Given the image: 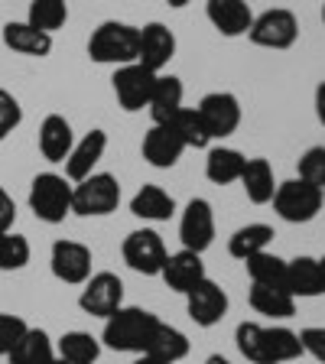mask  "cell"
<instances>
[{"instance_id": "cell-21", "label": "cell", "mask_w": 325, "mask_h": 364, "mask_svg": "<svg viewBox=\"0 0 325 364\" xmlns=\"http://www.w3.org/2000/svg\"><path fill=\"white\" fill-rule=\"evenodd\" d=\"M75 146V130L62 114H46L39 124V153L49 163H65V156Z\"/></svg>"}, {"instance_id": "cell-36", "label": "cell", "mask_w": 325, "mask_h": 364, "mask_svg": "<svg viewBox=\"0 0 325 364\" xmlns=\"http://www.w3.org/2000/svg\"><path fill=\"white\" fill-rule=\"evenodd\" d=\"M296 169H299L296 179H303L325 192V146H309V150L299 156V166Z\"/></svg>"}, {"instance_id": "cell-34", "label": "cell", "mask_w": 325, "mask_h": 364, "mask_svg": "<svg viewBox=\"0 0 325 364\" xmlns=\"http://www.w3.org/2000/svg\"><path fill=\"white\" fill-rule=\"evenodd\" d=\"M26 23L53 36L55 30H62L68 23V4L65 0H33L30 14H26Z\"/></svg>"}, {"instance_id": "cell-26", "label": "cell", "mask_w": 325, "mask_h": 364, "mask_svg": "<svg viewBox=\"0 0 325 364\" xmlns=\"http://www.w3.org/2000/svg\"><path fill=\"white\" fill-rule=\"evenodd\" d=\"M244 163H247V156L241 150H235V146H212L208 156H205V176L215 186H228V182L241 179Z\"/></svg>"}, {"instance_id": "cell-24", "label": "cell", "mask_w": 325, "mask_h": 364, "mask_svg": "<svg viewBox=\"0 0 325 364\" xmlns=\"http://www.w3.org/2000/svg\"><path fill=\"white\" fill-rule=\"evenodd\" d=\"M130 215H137V218H144V221H169L176 215V198L166 189L146 182L130 198Z\"/></svg>"}, {"instance_id": "cell-33", "label": "cell", "mask_w": 325, "mask_h": 364, "mask_svg": "<svg viewBox=\"0 0 325 364\" xmlns=\"http://www.w3.org/2000/svg\"><path fill=\"white\" fill-rule=\"evenodd\" d=\"M169 127L179 134L186 150H205V146L212 144V136H208V130H205V124H202L196 107H179V111L169 117Z\"/></svg>"}, {"instance_id": "cell-5", "label": "cell", "mask_w": 325, "mask_h": 364, "mask_svg": "<svg viewBox=\"0 0 325 364\" xmlns=\"http://www.w3.org/2000/svg\"><path fill=\"white\" fill-rule=\"evenodd\" d=\"M117 205H121V182L111 173H91L88 179L72 186V215L101 218L117 212Z\"/></svg>"}, {"instance_id": "cell-28", "label": "cell", "mask_w": 325, "mask_h": 364, "mask_svg": "<svg viewBox=\"0 0 325 364\" xmlns=\"http://www.w3.org/2000/svg\"><path fill=\"white\" fill-rule=\"evenodd\" d=\"M273 237L277 235H273L270 225H264V221H250V225L238 228L235 235L228 237V254L238 257V260H250L254 254H260V250L270 247Z\"/></svg>"}, {"instance_id": "cell-41", "label": "cell", "mask_w": 325, "mask_h": 364, "mask_svg": "<svg viewBox=\"0 0 325 364\" xmlns=\"http://www.w3.org/2000/svg\"><path fill=\"white\" fill-rule=\"evenodd\" d=\"M316 117H319V124L325 127V82L316 85Z\"/></svg>"}, {"instance_id": "cell-9", "label": "cell", "mask_w": 325, "mask_h": 364, "mask_svg": "<svg viewBox=\"0 0 325 364\" xmlns=\"http://www.w3.org/2000/svg\"><path fill=\"white\" fill-rule=\"evenodd\" d=\"M82 287L85 289H82V296H78V306H82L88 316L107 318L124 306V283L117 273H111V270L91 273Z\"/></svg>"}, {"instance_id": "cell-23", "label": "cell", "mask_w": 325, "mask_h": 364, "mask_svg": "<svg viewBox=\"0 0 325 364\" xmlns=\"http://www.w3.org/2000/svg\"><path fill=\"white\" fill-rule=\"evenodd\" d=\"M144 355H150L153 361H159V364H176L189 355V338H186V332H179L176 326L159 322V326L153 328L150 341H146Z\"/></svg>"}, {"instance_id": "cell-43", "label": "cell", "mask_w": 325, "mask_h": 364, "mask_svg": "<svg viewBox=\"0 0 325 364\" xmlns=\"http://www.w3.org/2000/svg\"><path fill=\"white\" fill-rule=\"evenodd\" d=\"M205 364H235V361H228L225 355H212V358H208V361H205Z\"/></svg>"}, {"instance_id": "cell-14", "label": "cell", "mask_w": 325, "mask_h": 364, "mask_svg": "<svg viewBox=\"0 0 325 364\" xmlns=\"http://www.w3.org/2000/svg\"><path fill=\"white\" fill-rule=\"evenodd\" d=\"M186 312H189V318L202 328L218 326L221 318L228 316V293L215 280L205 277L202 283H196V287L186 293Z\"/></svg>"}, {"instance_id": "cell-44", "label": "cell", "mask_w": 325, "mask_h": 364, "mask_svg": "<svg viewBox=\"0 0 325 364\" xmlns=\"http://www.w3.org/2000/svg\"><path fill=\"white\" fill-rule=\"evenodd\" d=\"M166 4H169V7L179 10V7H189V4H196V0H166Z\"/></svg>"}, {"instance_id": "cell-13", "label": "cell", "mask_w": 325, "mask_h": 364, "mask_svg": "<svg viewBox=\"0 0 325 364\" xmlns=\"http://www.w3.org/2000/svg\"><path fill=\"white\" fill-rule=\"evenodd\" d=\"M179 241L186 250H196L205 254L215 241V212L208 198H192L186 208H182L179 218Z\"/></svg>"}, {"instance_id": "cell-25", "label": "cell", "mask_w": 325, "mask_h": 364, "mask_svg": "<svg viewBox=\"0 0 325 364\" xmlns=\"http://www.w3.org/2000/svg\"><path fill=\"white\" fill-rule=\"evenodd\" d=\"M182 95H186V88H182V82L176 75H156L150 105H146L153 124H169V117H173L179 107H186L182 105Z\"/></svg>"}, {"instance_id": "cell-27", "label": "cell", "mask_w": 325, "mask_h": 364, "mask_svg": "<svg viewBox=\"0 0 325 364\" xmlns=\"http://www.w3.org/2000/svg\"><path fill=\"white\" fill-rule=\"evenodd\" d=\"M244 186V192H247V198L254 205H267L273 198V192H277V179H273V166L267 163L264 156H254L244 163V173L241 179H238Z\"/></svg>"}, {"instance_id": "cell-7", "label": "cell", "mask_w": 325, "mask_h": 364, "mask_svg": "<svg viewBox=\"0 0 325 364\" xmlns=\"http://www.w3.org/2000/svg\"><path fill=\"white\" fill-rule=\"evenodd\" d=\"M247 39L254 46H260V49H289L299 39V20H296L293 10H283V7L264 10L260 16H254Z\"/></svg>"}, {"instance_id": "cell-15", "label": "cell", "mask_w": 325, "mask_h": 364, "mask_svg": "<svg viewBox=\"0 0 325 364\" xmlns=\"http://www.w3.org/2000/svg\"><path fill=\"white\" fill-rule=\"evenodd\" d=\"M173 55H176V36L166 23L153 20L146 26H140V49H137V62L140 65L159 75L173 62Z\"/></svg>"}, {"instance_id": "cell-31", "label": "cell", "mask_w": 325, "mask_h": 364, "mask_svg": "<svg viewBox=\"0 0 325 364\" xmlns=\"http://www.w3.org/2000/svg\"><path fill=\"white\" fill-rule=\"evenodd\" d=\"M250 306H254L260 316H270V318L296 316V299L287 293V289H277V287H260V283H250Z\"/></svg>"}, {"instance_id": "cell-30", "label": "cell", "mask_w": 325, "mask_h": 364, "mask_svg": "<svg viewBox=\"0 0 325 364\" xmlns=\"http://www.w3.org/2000/svg\"><path fill=\"white\" fill-rule=\"evenodd\" d=\"M55 358L65 364H95L101 358V341L91 332H65L55 345Z\"/></svg>"}, {"instance_id": "cell-11", "label": "cell", "mask_w": 325, "mask_h": 364, "mask_svg": "<svg viewBox=\"0 0 325 364\" xmlns=\"http://www.w3.org/2000/svg\"><path fill=\"white\" fill-rule=\"evenodd\" d=\"M196 111L212 140H225V136H231L241 127V101H238L231 91H212V95H205Z\"/></svg>"}, {"instance_id": "cell-46", "label": "cell", "mask_w": 325, "mask_h": 364, "mask_svg": "<svg viewBox=\"0 0 325 364\" xmlns=\"http://www.w3.org/2000/svg\"><path fill=\"white\" fill-rule=\"evenodd\" d=\"M322 23H325V4H322Z\"/></svg>"}, {"instance_id": "cell-12", "label": "cell", "mask_w": 325, "mask_h": 364, "mask_svg": "<svg viewBox=\"0 0 325 364\" xmlns=\"http://www.w3.org/2000/svg\"><path fill=\"white\" fill-rule=\"evenodd\" d=\"M114 95H117V105L124 107L127 114L144 111L150 105L153 85H156V72L144 68L140 62H130V65H121L114 72Z\"/></svg>"}, {"instance_id": "cell-35", "label": "cell", "mask_w": 325, "mask_h": 364, "mask_svg": "<svg viewBox=\"0 0 325 364\" xmlns=\"http://www.w3.org/2000/svg\"><path fill=\"white\" fill-rule=\"evenodd\" d=\"M30 241L23 235H16V231H4L0 235V270H23V267L30 264Z\"/></svg>"}, {"instance_id": "cell-3", "label": "cell", "mask_w": 325, "mask_h": 364, "mask_svg": "<svg viewBox=\"0 0 325 364\" xmlns=\"http://www.w3.org/2000/svg\"><path fill=\"white\" fill-rule=\"evenodd\" d=\"M140 49V26L124 20H105L88 39V59L98 65H130Z\"/></svg>"}, {"instance_id": "cell-19", "label": "cell", "mask_w": 325, "mask_h": 364, "mask_svg": "<svg viewBox=\"0 0 325 364\" xmlns=\"http://www.w3.org/2000/svg\"><path fill=\"white\" fill-rule=\"evenodd\" d=\"M205 16L228 39L247 36L250 23H254V14H250V7L244 0H208L205 4Z\"/></svg>"}, {"instance_id": "cell-45", "label": "cell", "mask_w": 325, "mask_h": 364, "mask_svg": "<svg viewBox=\"0 0 325 364\" xmlns=\"http://www.w3.org/2000/svg\"><path fill=\"white\" fill-rule=\"evenodd\" d=\"M319 273H322V287H325V257H319Z\"/></svg>"}, {"instance_id": "cell-6", "label": "cell", "mask_w": 325, "mask_h": 364, "mask_svg": "<svg viewBox=\"0 0 325 364\" xmlns=\"http://www.w3.org/2000/svg\"><path fill=\"white\" fill-rule=\"evenodd\" d=\"M270 202H273V212L280 215L283 221L306 225V221H312L322 212L325 192L303 179H287V182H277V192H273Z\"/></svg>"}, {"instance_id": "cell-47", "label": "cell", "mask_w": 325, "mask_h": 364, "mask_svg": "<svg viewBox=\"0 0 325 364\" xmlns=\"http://www.w3.org/2000/svg\"><path fill=\"white\" fill-rule=\"evenodd\" d=\"M53 364H65V361H59V358H55V361H53Z\"/></svg>"}, {"instance_id": "cell-1", "label": "cell", "mask_w": 325, "mask_h": 364, "mask_svg": "<svg viewBox=\"0 0 325 364\" xmlns=\"http://www.w3.org/2000/svg\"><path fill=\"white\" fill-rule=\"evenodd\" d=\"M238 351L247 358L250 364H289L296 358H303V341L299 332L283 326H257V322H241L235 332Z\"/></svg>"}, {"instance_id": "cell-29", "label": "cell", "mask_w": 325, "mask_h": 364, "mask_svg": "<svg viewBox=\"0 0 325 364\" xmlns=\"http://www.w3.org/2000/svg\"><path fill=\"white\" fill-rule=\"evenodd\" d=\"M55 361V345L43 328H26L14 351L7 355V364H53Z\"/></svg>"}, {"instance_id": "cell-2", "label": "cell", "mask_w": 325, "mask_h": 364, "mask_svg": "<svg viewBox=\"0 0 325 364\" xmlns=\"http://www.w3.org/2000/svg\"><path fill=\"white\" fill-rule=\"evenodd\" d=\"M159 326V318L150 309L140 306H121L114 316L105 318V332H101V345L111 351H124V355H144L146 341H150L153 328Z\"/></svg>"}, {"instance_id": "cell-10", "label": "cell", "mask_w": 325, "mask_h": 364, "mask_svg": "<svg viewBox=\"0 0 325 364\" xmlns=\"http://www.w3.org/2000/svg\"><path fill=\"white\" fill-rule=\"evenodd\" d=\"M91 247L82 241H68V237H59L53 244V254H49V270H53L55 280L68 283V287H82L91 277Z\"/></svg>"}, {"instance_id": "cell-38", "label": "cell", "mask_w": 325, "mask_h": 364, "mask_svg": "<svg viewBox=\"0 0 325 364\" xmlns=\"http://www.w3.org/2000/svg\"><path fill=\"white\" fill-rule=\"evenodd\" d=\"M23 124V107L7 88H0V144Z\"/></svg>"}, {"instance_id": "cell-16", "label": "cell", "mask_w": 325, "mask_h": 364, "mask_svg": "<svg viewBox=\"0 0 325 364\" xmlns=\"http://www.w3.org/2000/svg\"><path fill=\"white\" fill-rule=\"evenodd\" d=\"M107 150V134L101 127L88 130V134L82 136V140H75V146H72V153L65 156V179L75 186V182L88 179L91 173H95V166L101 163V156H105Z\"/></svg>"}, {"instance_id": "cell-18", "label": "cell", "mask_w": 325, "mask_h": 364, "mask_svg": "<svg viewBox=\"0 0 325 364\" xmlns=\"http://www.w3.org/2000/svg\"><path fill=\"white\" fill-rule=\"evenodd\" d=\"M159 277H163V283H166L169 289H176V293H189L196 283L205 280V264H202V254H196V250H176V254H169L166 264H163V270H159Z\"/></svg>"}, {"instance_id": "cell-20", "label": "cell", "mask_w": 325, "mask_h": 364, "mask_svg": "<svg viewBox=\"0 0 325 364\" xmlns=\"http://www.w3.org/2000/svg\"><path fill=\"white\" fill-rule=\"evenodd\" d=\"M0 36H4V46L14 49L16 55L46 59V55L53 53V36L43 33V30H36V26H30L26 20H10L7 26L0 30Z\"/></svg>"}, {"instance_id": "cell-17", "label": "cell", "mask_w": 325, "mask_h": 364, "mask_svg": "<svg viewBox=\"0 0 325 364\" xmlns=\"http://www.w3.org/2000/svg\"><path fill=\"white\" fill-rule=\"evenodd\" d=\"M140 153H144V159L153 169H169L182 159L186 144H182L179 134H176L169 124H153V127L144 134V146H140Z\"/></svg>"}, {"instance_id": "cell-32", "label": "cell", "mask_w": 325, "mask_h": 364, "mask_svg": "<svg viewBox=\"0 0 325 364\" xmlns=\"http://www.w3.org/2000/svg\"><path fill=\"white\" fill-rule=\"evenodd\" d=\"M244 267H247L250 283L287 289V260L277 257V254H270V250H260V254H254L250 260H244Z\"/></svg>"}, {"instance_id": "cell-8", "label": "cell", "mask_w": 325, "mask_h": 364, "mask_svg": "<svg viewBox=\"0 0 325 364\" xmlns=\"http://www.w3.org/2000/svg\"><path fill=\"white\" fill-rule=\"evenodd\" d=\"M124 264L130 267V270L144 273V277H159V270H163V264H166L169 250L166 244H163V237L153 231V228H140V231H130L127 237H124Z\"/></svg>"}, {"instance_id": "cell-4", "label": "cell", "mask_w": 325, "mask_h": 364, "mask_svg": "<svg viewBox=\"0 0 325 364\" xmlns=\"http://www.w3.org/2000/svg\"><path fill=\"white\" fill-rule=\"evenodd\" d=\"M30 212L46 225H62L72 215V182L59 173H39L30 182Z\"/></svg>"}, {"instance_id": "cell-22", "label": "cell", "mask_w": 325, "mask_h": 364, "mask_svg": "<svg viewBox=\"0 0 325 364\" xmlns=\"http://www.w3.org/2000/svg\"><path fill=\"white\" fill-rule=\"evenodd\" d=\"M287 293L293 299H312L322 296V273H319V257H293L287 260Z\"/></svg>"}, {"instance_id": "cell-37", "label": "cell", "mask_w": 325, "mask_h": 364, "mask_svg": "<svg viewBox=\"0 0 325 364\" xmlns=\"http://www.w3.org/2000/svg\"><path fill=\"white\" fill-rule=\"evenodd\" d=\"M30 322L23 316H14V312H0V358H7L10 351L20 345V338L26 335Z\"/></svg>"}, {"instance_id": "cell-40", "label": "cell", "mask_w": 325, "mask_h": 364, "mask_svg": "<svg viewBox=\"0 0 325 364\" xmlns=\"http://www.w3.org/2000/svg\"><path fill=\"white\" fill-rule=\"evenodd\" d=\"M14 221H16V202L4 186H0V235L4 231H14Z\"/></svg>"}, {"instance_id": "cell-42", "label": "cell", "mask_w": 325, "mask_h": 364, "mask_svg": "<svg viewBox=\"0 0 325 364\" xmlns=\"http://www.w3.org/2000/svg\"><path fill=\"white\" fill-rule=\"evenodd\" d=\"M130 364H159V361H153L150 355H137V358H134V361H130Z\"/></svg>"}, {"instance_id": "cell-39", "label": "cell", "mask_w": 325, "mask_h": 364, "mask_svg": "<svg viewBox=\"0 0 325 364\" xmlns=\"http://www.w3.org/2000/svg\"><path fill=\"white\" fill-rule=\"evenodd\" d=\"M299 341H303V351L312 355L316 361L325 364V326H309L299 332Z\"/></svg>"}]
</instances>
